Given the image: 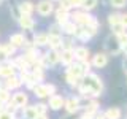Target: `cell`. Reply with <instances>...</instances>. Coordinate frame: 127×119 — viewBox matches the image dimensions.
<instances>
[{
    "instance_id": "cell-1",
    "label": "cell",
    "mask_w": 127,
    "mask_h": 119,
    "mask_svg": "<svg viewBox=\"0 0 127 119\" xmlns=\"http://www.w3.org/2000/svg\"><path fill=\"white\" fill-rule=\"evenodd\" d=\"M76 92H78L76 95L81 98V102H87L91 98H98L105 92V81L98 73L91 71L81 79Z\"/></svg>"
},
{
    "instance_id": "cell-2",
    "label": "cell",
    "mask_w": 127,
    "mask_h": 119,
    "mask_svg": "<svg viewBox=\"0 0 127 119\" xmlns=\"http://www.w3.org/2000/svg\"><path fill=\"white\" fill-rule=\"evenodd\" d=\"M83 108V102L78 95L71 94L68 97H65V103H64V110H65L67 116H76V114L81 113Z\"/></svg>"
},
{
    "instance_id": "cell-3",
    "label": "cell",
    "mask_w": 127,
    "mask_h": 119,
    "mask_svg": "<svg viewBox=\"0 0 127 119\" xmlns=\"http://www.w3.org/2000/svg\"><path fill=\"white\" fill-rule=\"evenodd\" d=\"M32 92H33V95L37 98L45 100V98L51 97V95L57 94V87H56V84H53V83H38V84H35V87L32 89Z\"/></svg>"
},
{
    "instance_id": "cell-4",
    "label": "cell",
    "mask_w": 127,
    "mask_h": 119,
    "mask_svg": "<svg viewBox=\"0 0 127 119\" xmlns=\"http://www.w3.org/2000/svg\"><path fill=\"white\" fill-rule=\"evenodd\" d=\"M59 53L61 51H53V49H48L46 53H41L38 59V63L43 67V68H54L56 65H59Z\"/></svg>"
},
{
    "instance_id": "cell-5",
    "label": "cell",
    "mask_w": 127,
    "mask_h": 119,
    "mask_svg": "<svg viewBox=\"0 0 127 119\" xmlns=\"http://www.w3.org/2000/svg\"><path fill=\"white\" fill-rule=\"evenodd\" d=\"M121 45L118 43V40H116V37H114L113 33H110V35H106L105 37V40H103V51H105L106 54L110 56H113V57H116V56H119L121 54Z\"/></svg>"
},
{
    "instance_id": "cell-6",
    "label": "cell",
    "mask_w": 127,
    "mask_h": 119,
    "mask_svg": "<svg viewBox=\"0 0 127 119\" xmlns=\"http://www.w3.org/2000/svg\"><path fill=\"white\" fill-rule=\"evenodd\" d=\"M91 65H92V68L95 70H102V68H106L110 63V56L105 53V51H98V53H95L91 56L89 59Z\"/></svg>"
},
{
    "instance_id": "cell-7",
    "label": "cell",
    "mask_w": 127,
    "mask_h": 119,
    "mask_svg": "<svg viewBox=\"0 0 127 119\" xmlns=\"http://www.w3.org/2000/svg\"><path fill=\"white\" fill-rule=\"evenodd\" d=\"M106 22H108V27H110V30H111L113 35L126 30L124 27L121 26V11H111V13L106 16Z\"/></svg>"
},
{
    "instance_id": "cell-8",
    "label": "cell",
    "mask_w": 127,
    "mask_h": 119,
    "mask_svg": "<svg viewBox=\"0 0 127 119\" xmlns=\"http://www.w3.org/2000/svg\"><path fill=\"white\" fill-rule=\"evenodd\" d=\"M54 3L51 0H40V2L35 5V11L41 16V18H48V16L54 14Z\"/></svg>"
},
{
    "instance_id": "cell-9",
    "label": "cell",
    "mask_w": 127,
    "mask_h": 119,
    "mask_svg": "<svg viewBox=\"0 0 127 119\" xmlns=\"http://www.w3.org/2000/svg\"><path fill=\"white\" fill-rule=\"evenodd\" d=\"M95 37V33L92 30L89 29V27H78V30H76V33H75V41H78V43H87V41H91Z\"/></svg>"
},
{
    "instance_id": "cell-10",
    "label": "cell",
    "mask_w": 127,
    "mask_h": 119,
    "mask_svg": "<svg viewBox=\"0 0 127 119\" xmlns=\"http://www.w3.org/2000/svg\"><path fill=\"white\" fill-rule=\"evenodd\" d=\"M73 53H75V60L76 62H87L91 59V49L86 45H76L73 48Z\"/></svg>"
},
{
    "instance_id": "cell-11",
    "label": "cell",
    "mask_w": 127,
    "mask_h": 119,
    "mask_svg": "<svg viewBox=\"0 0 127 119\" xmlns=\"http://www.w3.org/2000/svg\"><path fill=\"white\" fill-rule=\"evenodd\" d=\"M64 103H65V97L61 94H54L51 97H48V108L51 111H61L64 110Z\"/></svg>"
},
{
    "instance_id": "cell-12",
    "label": "cell",
    "mask_w": 127,
    "mask_h": 119,
    "mask_svg": "<svg viewBox=\"0 0 127 119\" xmlns=\"http://www.w3.org/2000/svg\"><path fill=\"white\" fill-rule=\"evenodd\" d=\"M11 102H13L18 108H24V106L29 105V94H27L26 90H16V92L11 95Z\"/></svg>"
},
{
    "instance_id": "cell-13",
    "label": "cell",
    "mask_w": 127,
    "mask_h": 119,
    "mask_svg": "<svg viewBox=\"0 0 127 119\" xmlns=\"http://www.w3.org/2000/svg\"><path fill=\"white\" fill-rule=\"evenodd\" d=\"M100 102H98V98H91V100L87 102H83V108L81 111H84V113H89V114H97L98 111H100Z\"/></svg>"
},
{
    "instance_id": "cell-14",
    "label": "cell",
    "mask_w": 127,
    "mask_h": 119,
    "mask_svg": "<svg viewBox=\"0 0 127 119\" xmlns=\"http://www.w3.org/2000/svg\"><path fill=\"white\" fill-rule=\"evenodd\" d=\"M73 62H76L75 60V53H73V49H62L61 53H59V63H62L64 67H70Z\"/></svg>"
},
{
    "instance_id": "cell-15",
    "label": "cell",
    "mask_w": 127,
    "mask_h": 119,
    "mask_svg": "<svg viewBox=\"0 0 127 119\" xmlns=\"http://www.w3.org/2000/svg\"><path fill=\"white\" fill-rule=\"evenodd\" d=\"M18 24L24 32H33V29L37 27V21H35L32 16H21V19L18 21Z\"/></svg>"
},
{
    "instance_id": "cell-16",
    "label": "cell",
    "mask_w": 127,
    "mask_h": 119,
    "mask_svg": "<svg viewBox=\"0 0 127 119\" xmlns=\"http://www.w3.org/2000/svg\"><path fill=\"white\" fill-rule=\"evenodd\" d=\"M30 41H32V45H33L35 48H38V49L46 48L48 46V33H46V32H38V33H33Z\"/></svg>"
},
{
    "instance_id": "cell-17",
    "label": "cell",
    "mask_w": 127,
    "mask_h": 119,
    "mask_svg": "<svg viewBox=\"0 0 127 119\" xmlns=\"http://www.w3.org/2000/svg\"><path fill=\"white\" fill-rule=\"evenodd\" d=\"M11 63H13V67L16 70H19V71H27V70H30V63L27 62V59L24 57V56H14L13 59L10 60Z\"/></svg>"
},
{
    "instance_id": "cell-18",
    "label": "cell",
    "mask_w": 127,
    "mask_h": 119,
    "mask_svg": "<svg viewBox=\"0 0 127 119\" xmlns=\"http://www.w3.org/2000/svg\"><path fill=\"white\" fill-rule=\"evenodd\" d=\"M105 119H122L124 118V111L121 106H108L106 110H103Z\"/></svg>"
},
{
    "instance_id": "cell-19",
    "label": "cell",
    "mask_w": 127,
    "mask_h": 119,
    "mask_svg": "<svg viewBox=\"0 0 127 119\" xmlns=\"http://www.w3.org/2000/svg\"><path fill=\"white\" fill-rule=\"evenodd\" d=\"M16 70L14 67H13V63H11L10 60H6V62H0V78H10V76H13V75H16Z\"/></svg>"
},
{
    "instance_id": "cell-20",
    "label": "cell",
    "mask_w": 127,
    "mask_h": 119,
    "mask_svg": "<svg viewBox=\"0 0 127 119\" xmlns=\"http://www.w3.org/2000/svg\"><path fill=\"white\" fill-rule=\"evenodd\" d=\"M3 83V87L8 90H18L19 87L22 86V83H21V79H19L18 75H13V76H10V78H5V81H2Z\"/></svg>"
},
{
    "instance_id": "cell-21",
    "label": "cell",
    "mask_w": 127,
    "mask_h": 119,
    "mask_svg": "<svg viewBox=\"0 0 127 119\" xmlns=\"http://www.w3.org/2000/svg\"><path fill=\"white\" fill-rule=\"evenodd\" d=\"M62 37L64 35H48V49L61 51L62 48Z\"/></svg>"
},
{
    "instance_id": "cell-22",
    "label": "cell",
    "mask_w": 127,
    "mask_h": 119,
    "mask_svg": "<svg viewBox=\"0 0 127 119\" xmlns=\"http://www.w3.org/2000/svg\"><path fill=\"white\" fill-rule=\"evenodd\" d=\"M8 43H11L14 48H24L26 46V43H27V37L24 33H21V32H18V33H13L10 37V40H8Z\"/></svg>"
},
{
    "instance_id": "cell-23",
    "label": "cell",
    "mask_w": 127,
    "mask_h": 119,
    "mask_svg": "<svg viewBox=\"0 0 127 119\" xmlns=\"http://www.w3.org/2000/svg\"><path fill=\"white\" fill-rule=\"evenodd\" d=\"M18 6H19V11H21L22 16H32L35 13V5L30 0H24V2L18 3Z\"/></svg>"
},
{
    "instance_id": "cell-24",
    "label": "cell",
    "mask_w": 127,
    "mask_h": 119,
    "mask_svg": "<svg viewBox=\"0 0 127 119\" xmlns=\"http://www.w3.org/2000/svg\"><path fill=\"white\" fill-rule=\"evenodd\" d=\"M54 19H56V24H57V26H64L65 22L70 21V13L57 8V10H54Z\"/></svg>"
},
{
    "instance_id": "cell-25",
    "label": "cell",
    "mask_w": 127,
    "mask_h": 119,
    "mask_svg": "<svg viewBox=\"0 0 127 119\" xmlns=\"http://www.w3.org/2000/svg\"><path fill=\"white\" fill-rule=\"evenodd\" d=\"M61 30H62L64 37H75V33L78 30V26L73 21H68V22L64 24V26H61Z\"/></svg>"
},
{
    "instance_id": "cell-26",
    "label": "cell",
    "mask_w": 127,
    "mask_h": 119,
    "mask_svg": "<svg viewBox=\"0 0 127 119\" xmlns=\"http://www.w3.org/2000/svg\"><path fill=\"white\" fill-rule=\"evenodd\" d=\"M0 46H2V53L6 57V60H10L11 57H14L16 53H18V48H14L11 43H3V45H0Z\"/></svg>"
},
{
    "instance_id": "cell-27",
    "label": "cell",
    "mask_w": 127,
    "mask_h": 119,
    "mask_svg": "<svg viewBox=\"0 0 127 119\" xmlns=\"http://www.w3.org/2000/svg\"><path fill=\"white\" fill-rule=\"evenodd\" d=\"M21 113H22V119H37V110H35V105H27L21 108Z\"/></svg>"
},
{
    "instance_id": "cell-28",
    "label": "cell",
    "mask_w": 127,
    "mask_h": 119,
    "mask_svg": "<svg viewBox=\"0 0 127 119\" xmlns=\"http://www.w3.org/2000/svg\"><path fill=\"white\" fill-rule=\"evenodd\" d=\"M97 5H98V0H83L79 10L87 11V13H92L95 8H97Z\"/></svg>"
},
{
    "instance_id": "cell-29",
    "label": "cell",
    "mask_w": 127,
    "mask_h": 119,
    "mask_svg": "<svg viewBox=\"0 0 127 119\" xmlns=\"http://www.w3.org/2000/svg\"><path fill=\"white\" fill-rule=\"evenodd\" d=\"M65 75V83L68 84L71 89H78V86H79V83H81V79H78L76 76H73V75H70V73H64Z\"/></svg>"
},
{
    "instance_id": "cell-30",
    "label": "cell",
    "mask_w": 127,
    "mask_h": 119,
    "mask_svg": "<svg viewBox=\"0 0 127 119\" xmlns=\"http://www.w3.org/2000/svg\"><path fill=\"white\" fill-rule=\"evenodd\" d=\"M108 5L113 8L114 11H121L127 6V0H108Z\"/></svg>"
},
{
    "instance_id": "cell-31",
    "label": "cell",
    "mask_w": 127,
    "mask_h": 119,
    "mask_svg": "<svg viewBox=\"0 0 127 119\" xmlns=\"http://www.w3.org/2000/svg\"><path fill=\"white\" fill-rule=\"evenodd\" d=\"M75 46H76V45H75V38L73 37H62V48H61V51L62 49H73Z\"/></svg>"
},
{
    "instance_id": "cell-32",
    "label": "cell",
    "mask_w": 127,
    "mask_h": 119,
    "mask_svg": "<svg viewBox=\"0 0 127 119\" xmlns=\"http://www.w3.org/2000/svg\"><path fill=\"white\" fill-rule=\"evenodd\" d=\"M8 100H11V90L5 89V87H0V102L6 103Z\"/></svg>"
},
{
    "instance_id": "cell-33",
    "label": "cell",
    "mask_w": 127,
    "mask_h": 119,
    "mask_svg": "<svg viewBox=\"0 0 127 119\" xmlns=\"http://www.w3.org/2000/svg\"><path fill=\"white\" fill-rule=\"evenodd\" d=\"M35 110H37V114L40 116V114H48V105L45 102H38V103H35Z\"/></svg>"
},
{
    "instance_id": "cell-34",
    "label": "cell",
    "mask_w": 127,
    "mask_h": 119,
    "mask_svg": "<svg viewBox=\"0 0 127 119\" xmlns=\"http://www.w3.org/2000/svg\"><path fill=\"white\" fill-rule=\"evenodd\" d=\"M114 37H116L118 43L121 45V48L127 45V30H122V32H119V33H116V35H114Z\"/></svg>"
},
{
    "instance_id": "cell-35",
    "label": "cell",
    "mask_w": 127,
    "mask_h": 119,
    "mask_svg": "<svg viewBox=\"0 0 127 119\" xmlns=\"http://www.w3.org/2000/svg\"><path fill=\"white\" fill-rule=\"evenodd\" d=\"M10 13H11V18L14 19L16 22L19 21V19H21V11H19V6L18 5H11V8H10Z\"/></svg>"
},
{
    "instance_id": "cell-36",
    "label": "cell",
    "mask_w": 127,
    "mask_h": 119,
    "mask_svg": "<svg viewBox=\"0 0 127 119\" xmlns=\"http://www.w3.org/2000/svg\"><path fill=\"white\" fill-rule=\"evenodd\" d=\"M57 3H59V8H61V10H64V11H68V13H70V11L73 10L70 0H59Z\"/></svg>"
},
{
    "instance_id": "cell-37",
    "label": "cell",
    "mask_w": 127,
    "mask_h": 119,
    "mask_svg": "<svg viewBox=\"0 0 127 119\" xmlns=\"http://www.w3.org/2000/svg\"><path fill=\"white\" fill-rule=\"evenodd\" d=\"M3 110L8 111V113H11V114H14V113H16V111H18L19 108H18V106H16V105H14V103L11 102V100H8V102L5 103V105H3Z\"/></svg>"
},
{
    "instance_id": "cell-38",
    "label": "cell",
    "mask_w": 127,
    "mask_h": 119,
    "mask_svg": "<svg viewBox=\"0 0 127 119\" xmlns=\"http://www.w3.org/2000/svg\"><path fill=\"white\" fill-rule=\"evenodd\" d=\"M0 119H14V116L11 113H8V111H0Z\"/></svg>"
},
{
    "instance_id": "cell-39",
    "label": "cell",
    "mask_w": 127,
    "mask_h": 119,
    "mask_svg": "<svg viewBox=\"0 0 127 119\" xmlns=\"http://www.w3.org/2000/svg\"><path fill=\"white\" fill-rule=\"evenodd\" d=\"M121 26L127 30V11L126 13H121Z\"/></svg>"
},
{
    "instance_id": "cell-40",
    "label": "cell",
    "mask_w": 127,
    "mask_h": 119,
    "mask_svg": "<svg viewBox=\"0 0 127 119\" xmlns=\"http://www.w3.org/2000/svg\"><path fill=\"white\" fill-rule=\"evenodd\" d=\"M70 2H71L73 10H79V8H81V2H83V0H70Z\"/></svg>"
},
{
    "instance_id": "cell-41",
    "label": "cell",
    "mask_w": 127,
    "mask_h": 119,
    "mask_svg": "<svg viewBox=\"0 0 127 119\" xmlns=\"http://www.w3.org/2000/svg\"><path fill=\"white\" fill-rule=\"evenodd\" d=\"M79 118H81V119H94V114H89V113L81 111V113H79Z\"/></svg>"
},
{
    "instance_id": "cell-42",
    "label": "cell",
    "mask_w": 127,
    "mask_h": 119,
    "mask_svg": "<svg viewBox=\"0 0 127 119\" xmlns=\"http://www.w3.org/2000/svg\"><path fill=\"white\" fill-rule=\"evenodd\" d=\"M121 67H122V71H124V73H126V76H127V57H122Z\"/></svg>"
},
{
    "instance_id": "cell-43",
    "label": "cell",
    "mask_w": 127,
    "mask_h": 119,
    "mask_svg": "<svg viewBox=\"0 0 127 119\" xmlns=\"http://www.w3.org/2000/svg\"><path fill=\"white\" fill-rule=\"evenodd\" d=\"M94 119H105V114H103V110H100L97 114L94 116Z\"/></svg>"
},
{
    "instance_id": "cell-44",
    "label": "cell",
    "mask_w": 127,
    "mask_h": 119,
    "mask_svg": "<svg viewBox=\"0 0 127 119\" xmlns=\"http://www.w3.org/2000/svg\"><path fill=\"white\" fill-rule=\"evenodd\" d=\"M121 54L124 56V57H127V45H126V46H122V49H121Z\"/></svg>"
},
{
    "instance_id": "cell-45",
    "label": "cell",
    "mask_w": 127,
    "mask_h": 119,
    "mask_svg": "<svg viewBox=\"0 0 127 119\" xmlns=\"http://www.w3.org/2000/svg\"><path fill=\"white\" fill-rule=\"evenodd\" d=\"M37 119H49V118H48V114H40V116H37Z\"/></svg>"
},
{
    "instance_id": "cell-46",
    "label": "cell",
    "mask_w": 127,
    "mask_h": 119,
    "mask_svg": "<svg viewBox=\"0 0 127 119\" xmlns=\"http://www.w3.org/2000/svg\"><path fill=\"white\" fill-rule=\"evenodd\" d=\"M3 105H5V103H2V102H0V111H3Z\"/></svg>"
},
{
    "instance_id": "cell-47",
    "label": "cell",
    "mask_w": 127,
    "mask_h": 119,
    "mask_svg": "<svg viewBox=\"0 0 127 119\" xmlns=\"http://www.w3.org/2000/svg\"><path fill=\"white\" fill-rule=\"evenodd\" d=\"M59 119H70L68 116H62V118H59Z\"/></svg>"
},
{
    "instance_id": "cell-48",
    "label": "cell",
    "mask_w": 127,
    "mask_h": 119,
    "mask_svg": "<svg viewBox=\"0 0 127 119\" xmlns=\"http://www.w3.org/2000/svg\"><path fill=\"white\" fill-rule=\"evenodd\" d=\"M75 119H81V118H79V114H78V116H75Z\"/></svg>"
},
{
    "instance_id": "cell-49",
    "label": "cell",
    "mask_w": 127,
    "mask_h": 119,
    "mask_svg": "<svg viewBox=\"0 0 127 119\" xmlns=\"http://www.w3.org/2000/svg\"><path fill=\"white\" fill-rule=\"evenodd\" d=\"M0 87H3V83L2 81H0Z\"/></svg>"
},
{
    "instance_id": "cell-50",
    "label": "cell",
    "mask_w": 127,
    "mask_h": 119,
    "mask_svg": "<svg viewBox=\"0 0 127 119\" xmlns=\"http://www.w3.org/2000/svg\"><path fill=\"white\" fill-rule=\"evenodd\" d=\"M51 2H53V3H54V2H59V0H51Z\"/></svg>"
},
{
    "instance_id": "cell-51",
    "label": "cell",
    "mask_w": 127,
    "mask_h": 119,
    "mask_svg": "<svg viewBox=\"0 0 127 119\" xmlns=\"http://www.w3.org/2000/svg\"><path fill=\"white\" fill-rule=\"evenodd\" d=\"M126 118H127V111H126Z\"/></svg>"
},
{
    "instance_id": "cell-52",
    "label": "cell",
    "mask_w": 127,
    "mask_h": 119,
    "mask_svg": "<svg viewBox=\"0 0 127 119\" xmlns=\"http://www.w3.org/2000/svg\"><path fill=\"white\" fill-rule=\"evenodd\" d=\"M2 2H3V0H0V3H2Z\"/></svg>"
},
{
    "instance_id": "cell-53",
    "label": "cell",
    "mask_w": 127,
    "mask_h": 119,
    "mask_svg": "<svg viewBox=\"0 0 127 119\" xmlns=\"http://www.w3.org/2000/svg\"><path fill=\"white\" fill-rule=\"evenodd\" d=\"M122 119H127V118H122Z\"/></svg>"
},
{
    "instance_id": "cell-54",
    "label": "cell",
    "mask_w": 127,
    "mask_h": 119,
    "mask_svg": "<svg viewBox=\"0 0 127 119\" xmlns=\"http://www.w3.org/2000/svg\"><path fill=\"white\" fill-rule=\"evenodd\" d=\"M126 83H127V81H126Z\"/></svg>"
}]
</instances>
